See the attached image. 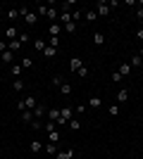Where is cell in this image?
Returning a JSON list of instances; mask_svg holds the SVG:
<instances>
[{"label":"cell","mask_w":143,"mask_h":159,"mask_svg":"<svg viewBox=\"0 0 143 159\" xmlns=\"http://www.w3.org/2000/svg\"><path fill=\"white\" fill-rule=\"evenodd\" d=\"M136 38H138V40H143V29H138V31H136Z\"/></svg>","instance_id":"45"},{"label":"cell","mask_w":143,"mask_h":159,"mask_svg":"<svg viewBox=\"0 0 143 159\" xmlns=\"http://www.w3.org/2000/svg\"><path fill=\"white\" fill-rule=\"evenodd\" d=\"M69 126H72V131H79V128H81V124H79V121H69Z\"/></svg>","instance_id":"38"},{"label":"cell","mask_w":143,"mask_h":159,"mask_svg":"<svg viewBox=\"0 0 143 159\" xmlns=\"http://www.w3.org/2000/svg\"><path fill=\"white\" fill-rule=\"evenodd\" d=\"M10 71H12V79H19V76H21V64H12V66H10Z\"/></svg>","instance_id":"16"},{"label":"cell","mask_w":143,"mask_h":159,"mask_svg":"<svg viewBox=\"0 0 143 159\" xmlns=\"http://www.w3.org/2000/svg\"><path fill=\"white\" fill-rule=\"evenodd\" d=\"M76 74H79L81 79H86V76H88V69H86V66H81V69H79V71H76Z\"/></svg>","instance_id":"37"},{"label":"cell","mask_w":143,"mask_h":159,"mask_svg":"<svg viewBox=\"0 0 143 159\" xmlns=\"http://www.w3.org/2000/svg\"><path fill=\"white\" fill-rule=\"evenodd\" d=\"M131 64H134V66L143 64V60H141V55H134V57H131Z\"/></svg>","instance_id":"32"},{"label":"cell","mask_w":143,"mask_h":159,"mask_svg":"<svg viewBox=\"0 0 143 159\" xmlns=\"http://www.w3.org/2000/svg\"><path fill=\"white\" fill-rule=\"evenodd\" d=\"M5 50H7V43H5V40H0V55L5 52Z\"/></svg>","instance_id":"43"},{"label":"cell","mask_w":143,"mask_h":159,"mask_svg":"<svg viewBox=\"0 0 143 159\" xmlns=\"http://www.w3.org/2000/svg\"><path fill=\"white\" fill-rule=\"evenodd\" d=\"M19 43H21V45H26V43H29V33H19Z\"/></svg>","instance_id":"34"},{"label":"cell","mask_w":143,"mask_h":159,"mask_svg":"<svg viewBox=\"0 0 143 159\" xmlns=\"http://www.w3.org/2000/svg\"><path fill=\"white\" fill-rule=\"evenodd\" d=\"M100 105H102V100L98 98V95H93V98H91V107L95 109V107H100Z\"/></svg>","instance_id":"29"},{"label":"cell","mask_w":143,"mask_h":159,"mask_svg":"<svg viewBox=\"0 0 143 159\" xmlns=\"http://www.w3.org/2000/svg\"><path fill=\"white\" fill-rule=\"evenodd\" d=\"M31 66H34V60H31V57H24V60H21V69H31Z\"/></svg>","instance_id":"24"},{"label":"cell","mask_w":143,"mask_h":159,"mask_svg":"<svg viewBox=\"0 0 143 159\" xmlns=\"http://www.w3.org/2000/svg\"><path fill=\"white\" fill-rule=\"evenodd\" d=\"M95 14H98V17H107L110 14V5L107 2H98V5H95Z\"/></svg>","instance_id":"1"},{"label":"cell","mask_w":143,"mask_h":159,"mask_svg":"<svg viewBox=\"0 0 143 159\" xmlns=\"http://www.w3.org/2000/svg\"><path fill=\"white\" fill-rule=\"evenodd\" d=\"M0 14H2V7H0Z\"/></svg>","instance_id":"47"},{"label":"cell","mask_w":143,"mask_h":159,"mask_svg":"<svg viewBox=\"0 0 143 159\" xmlns=\"http://www.w3.org/2000/svg\"><path fill=\"white\" fill-rule=\"evenodd\" d=\"M7 17H10V19H17V17H19V10H17V7L7 10Z\"/></svg>","instance_id":"31"},{"label":"cell","mask_w":143,"mask_h":159,"mask_svg":"<svg viewBox=\"0 0 143 159\" xmlns=\"http://www.w3.org/2000/svg\"><path fill=\"white\" fill-rule=\"evenodd\" d=\"M0 60L5 62V64H10V62H12V60H14V52H12V50H5V52L0 55Z\"/></svg>","instance_id":"13"},{"label":"cell","mask_w":143,"mask_h":159,"mask_svg":"<svg viewBox=\"0 0 143 159\" xmlns=\"http://www.w3.org/2000/svg\"><path fill=\"white\" fill-rule=\"evenodd\" d=\"M62 31H67L69 36H72V33L76 31V24H74V21H72V24H64V26H62Z\"/></svg>","instance_id":"25"},{"label":"cell","mask_w":143,"mask_h":159,"mask_svg":"<svg viewBox=\"0 0 143 159\" xmlns=\"http://www.w3.org/2000/svg\"><path fill=\"white\" fill-rule=\"evenodd\" d=\"M53 86H62V76H53Z\"/></svg>","instance_id":"40"},{"label":"cell","mask_w":143,"mask_h":159,"mask_svg":"<svg viewBox=\"0 0 143 159\" xmlns=\"http://www.w3.org/2000/svg\"><path fill=\"white\" fill-rule=\"evenodd\" d=\"M112 81H115V83H119V81H122V74L115 71V74H112Z\"/></svg>","instance_id":"39"},{"label":"cell","mask_w":143,"mask_h":159,"mask_svg":"<svg viewBox=\"0 0 143 159\" xmlns=\"http://www.w3.org/2000/svg\"><path fill=\"white\" fill-rule=\"evenodd\" d=\"M72 157H74V150H60L55 154V159H72Z\"/></svg>","instance_id":"8"},{"label":"cell","mask_w":143,"mask_h":159,"mask_svg":"<svg viewBox=\"0 0 143 159\" xmlns=\"http://www.w3.org/2000/svg\"><path fill=\"white\" fill-rule=\"evenodd\" d=\"M117 71L122 74V79H124V76H129V71H131V64H119V69H117Z\"/></svg>","instance_id":"18"},{"label":"cell","mask_w":143,"mask_h":159,"mask_svg":"<svg viewBox=\"0 0 143 159\" xmlns=\"http://www.w3.org/2000/svg\"><path fill=\"white\" fill-rule=\"evenodd\" d=\"M69 119H72V109H69V107H62L60 109V121H57V124H69Z\"/></svg>","instance_id":"2"},{"label":"cell","mask_w":143,"mask_h":159,"mask_svg":"<svg viewBox=\"0 0 143 159\" xmlns=\"http://www.w3.org/2000/svg\"><path fill=\"white\" fill-rule=\"evenodd\" d=\"M93 43H95V45H102V43H105V33L98 31V33L93 36Z\"/></svg>","instance_id":"19"},{"label":"cell","mask_w":143,"mask_h":159,"mask_svg":"<svg viewBox=\"0 0 143 159\" xmlns=\"http://www.w3.org/2000/svg\"><path fill=\"white\" fill-rule=\"evenodd\" d=\"M34 114H36V116H38V119H41L43 114H45V107H43V105H36V109H34Z\"/></svg>","instance_id":"28"},{"label":"cell","mask_w":143,"mask_h":159,"mask_svg":"<svg viewBox=\"0 0 143 159\" xmlns=\"http://www.w3.org/2000/svg\"><path fill=\"white\" fill-rule=\"evenodd\" d=\"M5 36H7V43H10V40H17V26H7Z\"/></svg>","instance_id":"7"},{"label":"cell","mask_w":143,"mask_h":159,"mask_svg":"<svg viewBox=\"0 0 143 159\" xmlns=\"http://www.w3.org/2000/svg\"><path fill=\"white\" fill-rule=\"evenodd\" d=\"M48 10H50L48 5H38V14H45V17H48Z\"/></svg>","instance_id":"36"},{"label":"cell","mask_w":143,"mask_h":159,"mask_svg":"<svg viewBox=\"0 0 143 159\" xmlns=\"http://www.w3.org/2000/svg\"><path fill=\"white\" fill-rule=\"evenodd\" d=\"M74 19H81V12H79V10H74V12H72V21Z\"/></svg>","instance_id":"41"},{"label":"cell","mask_w":143,"mask_h":159,"mask_svg":"<svg viewBox=\"0 0 143 159\" xmlns=\"http://www.w3.org/2000/svg\"><path fill=\"white\" fill-rule=\"evenodd\" d=\"M24 21H26V24H36V21H38V14H36V12H31V10H29V12L24 14Z\"/></svg>","instance_id":"10"},{"label":"cell","mask_w":143,"mask_h":159,"mask_svg":"<svg viewBox=\"0 0 143 159\" xmlns=\"http://www.w3.org/2000/svg\"><path fill=\"white\" fill-rule=\"evenodd\" d=\"M136 17H138V19H143V7H138V10H136Z\"/></svg>","instance_id":"44"},{"label":"cell","mask_w":143,"mask_h":159,"mask_svg":"<svg viewBox=\"0 0 143 159\" xmlns=\"http://www.w3.org/2000/svg\"><path fill=\"white\" fill-rule=\"evenodd\" d=\"M48 33H50V38H57L62 33V26L60 24H50V26H48Z\"/></svg>","instance_id":"6"},{"label":"cell","mask_w":143,"mask_h":159,"mask_svg":"<svg viewBox=\"0 0 143 159\" xmlns=\"http://www.w3.org/2000/svg\"><path fill=\"white\" fill-rule=\"evenodd\" d=\"M48 19H50V24H55V19H60V12H57L55 7H50V10H48Z\"/></svg>","instance_id":"14"},{"label":"cell","mask_w":143,"mask_h":159,"mask_svg":"<svg viewBox=\"0 0 143 159\" xmlns=\"http://www.w3.org/2000/svg\"><path fill=\"white\" fill-rule=\"evenodd\" d=\"M7 50H12V52H19V50H21L19 38H17V40H10V43H7Z\"/></svg>","instance_id":"11"},{"label":"cell","mask_w":143,"mask_h":159,"mask_svg":"<svg viewBox=\"0 0 143 159\" xmlns=\"http://www.w3.org/2000/svg\"><path fill=\"white\" fill-rule=\"evenodd\" d=\"M126 100H129V90H126V88H122V90L117 93V102H126Z\"/></svg>","instance_id":"15"},{"label":"cell","mask_w":143,"mask_h":159,"mask_svg":"<svg viewBox=\"0 0 143 159\" xmlns=\"http://www.w3.org/2000/svg\"><path fill=\"white\" fill-rule=\"evenodd\" d=\"M117 114H119V105H112L110 107V116H117Z\"/></svg>","instance_id":"35"},{"label":"cell","mask_w":143,"mask_h":159,"mask_svg":"<svg viewBox=\"0 0 143 159\" xmlns=\"http://www.w3.org/2000/svg\"><path fill=\"white\" fill-rule=\"evenodd\" d=\"M21 102H24V107H26V109H31V112H34V109H36V105H38L34 95H26V98L21 100Z\"/></svg>","instance_id":"3"},{"label":"cell","mask_w":143,"mask_h":159,"mask_svg":"<svg viewBox=\"0 0 143 159\" xmlns=\"http://www.w3.org/2000/svg\"><path fill=\"white\" fill-rule=\"evenodd\" d=\"M12 88H14V93H19L21 88H24V81H21V79H14V83H12Z\"/></svg>","instance_id":"23"},{"label":"cell","mask_w":143,"mask_h":159,"mask_svg":"<svg viewBox=\"0 0 143 159\" xmlns=\"http://www.w3.org/2000/svg\"><path fill=\"white\" fill-rule=\"evenodd\" d=\"M0 159H2V150H0Z\"/></svg>","instance_id":"46"},{"label":"cell","mask_w":143,"mask_h":159,"mask_svg":"<svg viewBox=\"0 0 143 159\" xmlns=\"http://www.w3.org/2000/svg\"><path fill=\"white\" fill-rule=\"evenodd\" d=\"M60 21H62V26H64V24H72V14H69V12H62L60 14Z\"/></svg>","instance_id":"21"},{"label":"cell","mask_w":143,"mask_h":159,"mask_svg":"<svg viewBox=\"0 0 143 159\" xmlns=\"http://www.w3.org/2000/svg\"><path fill=\"white\" fill-rule=\"evenodd\" d=\"M34 48H36V50H38V52H43V50H45V48H48V43H43V40L38 38V40H34Z\"/></svg>","instance_id":"22"},{"label":"cell","mask_w":143,"mask_h":159,"mask_svg":"<svg viewBox=\"0 0 143 159\" xmlns=\"http://www.w3.org/2000/svg\"><path fill=\"white\" fill-rule=\"evenodd\" d=\"M43 147H45V145H43L41 140H31V145H29V150H31L34 154H38V152H43Z\"/></svg>","instance_id":"5"},{"label":"cell","mask_w":143,"mask_h":159,"mask_svg":"<svg viewBox=\"0 0 143 159\" xmlns=\"http://www.w3.org/2000/svg\"><path fill=\"white\" fill-rule=\"evenodd\" d=\"M31 119H34V112H31V109H24V112H21V121L31 124Z\"/></svg>","instance_id":"17"},{"label":"cell","mask_w":143,"mask_h":159,"mask_svg":"<svg viewBox=\"0 0 143 159\" xmlns=\"http://www.w3.org/2000/svg\"><path fill=\"white\" fill-rule=\"evenodd\" d=\"M83 17H86L88 21H95V19H98V14H95V10H88V12L83 14Z\"/></svg>","instance_id":"30"},{"label":"cell","mask_w":143,"mask_h":159,"mask_svg":"<svg viewBox=\"0 0 143 159\" xmlns=\"http://www.w3.org/2000/svg\"><path fill=\"white\" fill-rule=\"evenodd\" d=\"M55 55H57V48H53V45H48L45 50H43V57H45V60H53Z\"/></svg>","instance_id":"9"},{"label":"cell","mask_w":143,"mask_h":159,"mask_svg":"<svg viewBox=\"0 0 143 159\" xmlns=\"http://www.w3.org/2000/svg\"><path fill=\"white\" fill-rule=\"evenodd\" d=\"M48 140H50V143H57V140H60V131H57V128L50 131V133H48Z\"/></svg>","instance_id":"20"},{"label":"cell","mask_w":143,"mask_h":159,"mask_svg":"<svg viewBox=\"0 0 143 159\" xmlns=\"http://www.w3.org/2000/svg\"><path fill=\"white\" fill-rule=\"evenodd\" d=\"M60 93L62 95H72V86H69V83H62V86H60Z\"/></svg>","instance_id":"26"},{"label":"cell","mask_w":143,"mask_h":159,"mask_svg":"<svg viewBox=\"0 0 143 159\" xmlns=\"http://www.w3.org/2000/svg\"><path fill=\"white\" fill-rule=\"evenodd\" d=\"M48 45H53V48H57V45H60V38H50V43H48Z\"/></svg>","instance_id":"42"},{"label":"cell","mask_w":143,"mask_h":159,"mask_svg":"<svg viewBox=\"0 0 143 159\" xmlns=\"http://www.w3.org/2000/svg\"><path fill=\"white\" fill-rule=\"evenodd\" d=\"M81 66H83L81 57H72V60H69V69H72V71H79Z\"/></svg>","instance_id":"4"},{"label":"cell","mask_w":143,"mask_h":159,"mask_svg":"<svg viewBox=\"0 0 143 159\" xmlns=\"http://www.w3.org/2000/svg\"><path fill=\"white\" fill-rule=\"evenodd\" d=\"M43 128H45V131L50 133V131H55V128H57V124H55V121H48V124H45Z\"/></svg>","instance_id":"33"},{"label":"cell","mask_w":143,"mask_h":159,"mask_svg":"<svg viewBox=\"0 0 143 159\" xmlns=\"http://www.w3.org/2000/svg\"><path fill=\"white\" fill-rule=\"evenodd\" d=\"M43 152H48V154H50V157H55V154L60 152V150H57V147H55V143H48V145L43 147Z\"/></svg>","instance_id":"12"},{"label":"cell","mask_w":143,"mask_h":159,"mask_svg":"<svg viewBox=\"0 0 143 159\" xmlns=\"http://www.w3.org/2000/svg\"><path fill=\"white\" fill-rule=\"evenodd\" d=\"M50 121H55V124L60 121V109H50Z\"/></svg>","instance_id":"27"}]
</instances>
